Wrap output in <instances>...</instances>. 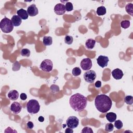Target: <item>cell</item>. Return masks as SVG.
Returning <instances> with one entry per match:
<instances>
[{"mask_svg": "<svg viewBox=\"0 0 133 133\" xmlns=\"http://www.w3.org/2000/svg\"><path fill=\"white\" fill-rule=\"evenodd\" d=\"M81 132H85V133H93V130L92 129L89 127H85L81 131Z\"/></svg>", "mask_w": 133, "mask_h": 133, "instance_id": "obj_31", "label": "cell"}, {"mask_svg": "<svg viewBox=\"0 0 133 133\" xmlns=\"http://www.w3.org/2000/svg\"><path fill=\"white\" fill-rule=\"evenodd\" d=\"M80 66L81 68L84 71L89 70L92 66L91 60L88 58L83 59L81 62Z\"/></svg>", "mask_w": 133, "mask_h": 133, "instance_id": "obj_8", "label": "cell"}, {"mask_svg": "<svg viewBox=\"0 0 133 133\" xmlns=\"http://www.w3.org/2000/svg\"><path fill=\"white\" fill-rule=\"evenodd\" d=\"M17 13L18 16L19 17H20L21 19L25 20V19H27L29 17V15H28L27 11L24 9L21 8V9L18 10Z\"/></svg>", "mask_w": 133, "mask_h": 133, "instance_id": "obj_14", "label": "cell"}, {"mask_svg": "<svg viewBox=\"0 0 133 133\" xmlns=\"http://www.w3.org/2000/svg\"><path fill=\"white\" fill-rule=\"evenodd\" d=\"M50 89L52 93H57L59 91V87L56 85H52L50 86Z\"/></svg>", "mask_w": 133, "mask_h": 133, "instance_id": "obj_30", "label": "cell"}, {"mask_svg": "<svg viewBox=\"0 0 133 133\" xmlns=\"http://www.w3.org/2000/svg\"><path fill=\"white\" fill-rule=\"evenodd\" d=\"M11 20L14 26H19L22 22V19L18 15H14L11 17Z\"/></svg>", "mask_w": 133, "mask_h": 133, "instance_id": "obj_16", "label": "cell"}, {"mask_svg": "<svg viewBox=\"0 0 133 133\" xmlns=\"http://www.w3.org/2000/svg\"><path fill=\"white\" fill-rule=\"evenodd\" d=\"M26 126H27V128L28 129H32L33 128V127H34V124H33V123L32 122L29 121V122H28L27 123Z\"/></svg>", "mask_w": 133, "mask_h": 133, "instance_id": "obj_32", "label": "cell"}, {"mask_svg": "<svg viewBox=\"0 0 133 133\" xmlns=\"http://www.w3.org/2000/svg\"><path fill=\"white\" fill-rule=\"evenodd\" d=\"M112 102L110 98L104 94L98 95L95 99V105L101 113L108 112L111 108Z\"/></svg>", "mask_w": 133, "mask_h": 133, "instance_id": "obj_1", "label": "cell"}, {"mask_svg": "<svg viewBox=\"0 0 133 133\" xmlns=\"http://www.w3.org/2000/svg\"><path fill=\"white\" fill-rule=\"evenodd\" d=\"M106 8L103 6H101L98 7L97 9V14L98 16H103L106 14Z\"/></svg>", "mask_w": 133, "mask_h": 133, "instance_id": "obj_20", "label": "cell"}, {"mask_svg": "<svg viewBox=\"0 0 133 133\" xmlns=\"http://www.w3.org/2000/svg\"><path fill=\"white\" fill-rule=\"evenodd\" d=\"M81 70L78 67H75V68H74L72 70V75L74 76H77L79 75H81Z\"/></svg>", "mask_w": 133, "mask_h": 133, "instance_id": "obj_23", "label": "cell"}, {"mask_svg": "<svg viewBox=\"0 0 133 133\" xmlns=\"http://www.w3.org/2000/svg\"><path fill=\"white\" fill-rule=\"evenodd\" d=\"M111 74H112L113 77L116 80L121 79L124 75V73H123V71L118 68L114 69L111 72Z\"/></svg>", "mask_w": 133, "mask_h": 133, "instance_id": "obj_13", "label": "cell"}, {"mask_svg": "<svg viewBox=\"0 0 133 133\" xmlns=\"http://www.w3.org/2000/svg\"><path fill=\"white\" fill-rule=\"evenodd\" d=\"M10 109L14 114H17L21 112L22 110V107L19 102L15 101L11 104Z\"/></svg>", "mask_w": 133, "mask_h": 133, "instance_id": "obj_11", "label": "cell"}, {"mask_svg": "<svg viewBox=\"0 0 133 133\" xmlns=\"http://www.w3.org/2000/svg\"><path fill=\"white\" fill-rule=\"evenodd\" d=\"M69 103L73 110L79 112L85 109L87 104V100L86 97L83 95L76 93L71 96Z\"/></svg>", "mask_w": 133, "mask_h": 133, "instance_id": "obj_2", "label": "cell"}, {"mask_svg": "<svg viewBox=\"0 0 133 133\" xmlns=\"http://www.w3.org/2000/svg\"><path fill=\"white\" fill-rule=\"evenodd\" d=\"M114 127V125H113L111 123H107L105 126V130L108 132H110L113 130Z\"/></svg>", "mask_w": 133, "mask_h": 133, "instance_id": "obj_28", "label": "cell"}, {"mask_svg": "<svg viewBox=\"0 0 133 133\" xmlns=\"http://www.w3.org/2000/svg\"><path fill=\"white\" fill-rule=\"evenodd\" d=\"M124 102L127 104H132L133 103V97L132 96H126L124 98Z\"/></svg>", "mask_w": 133, "mask_h": 133, "instance_id": "obj_24", "label": "cell"}, {"mask_svg": "<svg viewBox=\"0 0 133 133\" xmlns=\"http://www.w3.org/2000/svg\"><path fill=\"white\" fill-rule=\"evenodd\" d=\"M27 111L31 114H35L37 113L40 109V105L37 100L35 99L30 100L26 103Z\"/></svg>", "mask_w": 133, "mask_h": 133, "instance_id": "obj_4", "label": "cell"}, {"mask_svg": "<svg viewBox=\"0 0 133 133\" xmlns=\"http://www.w3.org/2000/svg\"><path fill=\"white\" fill-rule=\"evenodd\" d=\"M132 8H133V5L132 3H128L125 6V10L126 12L131 16H133Z\"/></svg>", "mask_w": 133, "mask_h": 133, "instance_id": "obj_21", "label": "cell"}, {"mask_svg": "<svg viewBox=\"0 0 133 133\" xmlns=\"http://www.w3.org/2000/svg\"><path fill=\"white\" fill-rule=\"evenodd\" d=\"M130 21L129 20H123L121 22V26L123 29H127L130 26Z\"/></svg>", "mask_w": 133, "mask_h": 133, "instance_id": "obj_26", "label": "cell"}, {"mask_svg": "<svg viewBox=\"0 0 133 133\" xmlns=\"http://www.w3.org/2000/svg\"><path fill=\"white\" fill-rule=\"evenodd\" d=\"M95 44H96V41L95 39L92 38H89L86 41L85 43V46L87 49H91L94 48L95 46Z\"/></svg>", "mask_w": 133, "mask_h": 133, "instance_id": "obj_17", "label": "cell"}, {"mask_svg": "<svg viewBox=\"0 0 133 133\" xmlns=\"http://www.w3.org/2000/svg\"><path fill=\"white\" fill-rule=\"evenodd\" d=\"M27 12L30 16L33 17L37 15L38 14V8L36 7L35 4H32L30 5L27 8Z\"/></svg>", "mask_w": 133, "mask_h": 133, "instance_id": "obj_12", "label": "cell"}, {"mask_svg": "<svg viewBox=\"0 0 133 133\" xmlns=\"http://www.w3.org/2000/svg\"><path fill=\"white\" fill-rule=\"evenodd\" d=\"M109 59L107 56L100 55L97 59V62L98 64L101 68H103L108 65Z\"/></svg>", "mask_w": 133, "mask_h": 133, "instance_id": "obj_9", "label": "cell"}, {"mask_svg": "<svg viewBox=\"0 0 133 133\" xmlns=\"http://www.w3.org/2000/svg\"><path fill=\"white\" fill-rule=\"evenodd\" d=\"M65 9L67 11H71L73 10V4H72V3L69 2H68L65 4Z\"/></svg>", "mask_w": 133, "mask_h": 133, "instance_id": "obj_29", "label": "cell"}, {"mask_svg": "<svg viewBox=\"0 0 133 133\" xmlns=\"http://www.w3.org/2000/svg\"><path fill=\"white\" fill-rule=\"evenodd\" d=\"M39 68L46 72H50L53 69V63L50 59H45L41 63Z\"/></svg>", "mask_w": 133, "mask_h": 133, "instance_id": "obj_5", "label": "cell"}, {"mask_svg": "<svg viewBox=\"0 0 133 133\" xmlns=\"http://www.w3.org/2000/svg\"><path fill=\"white\" fill-rule=\"evenodd\" d=\"M96 77V73L94 70L87 71L84 74V78L85 81L87 83H94Z\"/></svg>", "mask_w": 133, "mask_h": 133, "instance_id": "obj_6", "label": "cell"}, {"mask_svg": "<svg viewBox=\"0 0 133 133\" xmlns=\"http://www.w3.org/2000/svg\"><path fill=\"white\" fill-rule=\"evenodd\" d=\"M123 126V124L122 123V122L118 119V120H115L114 121V126L116 127V129H121Z\"/></svg>", "mask_w": 133, "mask_h": 133, "instance_id": "obj_27", "label": "cell"}, {"mask_svg": "<svg viewBox=\"0 0 133 133\" xmlns=\"http://www.w3.org/2000/svg\"><path fill=\"white\" fill-rule=\"evenodd\" d=\"M65 133H73V130H72V128H70L68 127L66 129H65Z\"/></svg>", "mask_w": 133, "mask_h": 133, "instance_id": "obj_35", "label": "cell"}, {"mask_svg": "<svg viewBox=\"0 0 133 133\" xmlns=\"http://www.w3.org/2000/svg\"><path fill=\"white\" fill-rule=\"evenodd\" d=\"M43 43L45 46H50L52 43V38L51 36H44L43 39Z\"/></svg>", "mask_w": 133, "mask_h": 133, "instance_id": "obj_19", "label": "cell"}, {"mask_svg": "<svg viewBox=\"0 0 133 133\" xmlns=\"http://www.w3.org/2000/svg\"><path fill=\"white\" fill-rule=\"evenodd\" d=\"M66 124L68 127L73 129L78 126L79 124V120L76 116H71L66 119Z\"/></svg>", "mask_w": 133, "mask_h": 133, "instance_id": "obj_7", "label": "cell"}, {"mask_svg": "<svg viewBox=\"0 0 133 133\" xmlns=\"http://www.w3.org/2000/svg\"><path fill=\"white\" fill-rule=\"evenodd\" d=\"M73 41V38L72 36L70 35H66L64 37V42L65 44L68 45H71L72 44Z\"/></svg>", "mask_w": 133, "mask_h": 133, "instance_id": "obj_25", "label": "cell"}, {"mask_svg": "<svg viewBox=\"0 0 133 133\" xmlns=\"http://www.w3.org/2000/svg\"><path fill=\"white\" fill-rule=\"evenodd\" d=\"M107 119L110 123L114 122L116 119V114L113 112H109L105 115Z\"/></svg>", "mask_w": 133, "mask_h": 133, "instance_id": "obj_18", "label": "cell"}, {"mask_svg": "<svg viewBox=\"0 0 133 133\" xmlns=\"http://www.w3.org/2000/svg\"><path fill=\"white\" fill-rule=\"evenodd\" d=\"M38 119L39 122H44V118L43 116H39V117H38Z\"/></svg>", "mask_w": 133, "mask_h": 133, "instance_id": "obj_36", "label": "cell"}, {"mask_svg": "<svg viewBox=\"0 0 133 133\" xmlns=\"http://www.w3.org/2000/svg\"><path fill=\"white\" fill-rule=\"evenodd\" d=\"M14 25L11 20L7 17L4 18L0 22V28L1 30L5 33L11 32L14 29Z\"/></svg>", "mask_w": 133, "mask_h": 133, "instance_id": "obj_3", "label": "cell"}, {"mask_svg": "<svg viewBox=\"0 0 133 133\" xmlns=\"http://www.w3.org/2000/svg\"><path fill=\"white\" fill-rule=\"evenodd\" d=\"M66 11L65 5L61 3L57 4L54 7V11L58 15H62L65 14Z\"/></svg>", "mask_w": 133, "mask_h": 133, "instance_id": "obj_10", "label": "cell"}, {"mask_svg": "<svg viewBox=\"0 0 133 133\" xmlns=\"http://www.w3.org/2000/svg\"><path fill=\"white\" fill-rule=\"evenodd\" d=\"M31 51L28 48H23L21 50V55L23 57H28L30 56Z\"/></svg>", "mask_w": 133, "mask_h": 133, "instance_id": "obj_22", "label": "cell"}, {"mask_svg": "<svg viewBox=\"0 0 133 133\" xmlns=\"http://www.w3.org/2000/svg\"><path fill=\"white\" fill-rule=\"evenodd\" d=\"M7 96L10 100L14 101L18 99L19 93L16 90H11L8 93Z\"/></svg>", "mask_w": 133, "mask_h": 133, "instance_id": "obj_15", "label": "cell"}, {"mask_svg": "<svg viewBox=\"0 0 133 133\" xmlns=\"http://www.w3.org/2000/svg\"><path fill=\"white\" fill-rule=\"evenodd\" d=\"M20 97V99L22 100H25L27 98V96L25 93H21Z\"/></svg>", "mask_w": 133, "mask_h": 133, "instance_id": "obj_33", "label": "cell"}, {"mask_svg": "<svg viewBox=\"0 0 133 133\" xmlns=\"http://www.w3.org/2000/svg\"><path fill=\"white\" fill-rule=\"evenodd\" d=\"M95 86L97 88H100L101 86V82L100 81H97L95 84Z\"/></svg>", "mask_w": 133, "mask_h": 133, "instance_id": "obj_34", "label": "cell"}]
</instances>
